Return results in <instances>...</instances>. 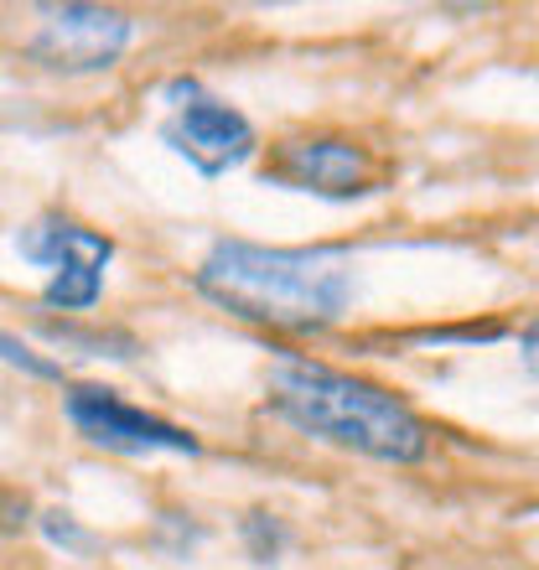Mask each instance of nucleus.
Here are the masks:
<instances>
[{"mask_svg":"<svg viewBox=\"0 0 539 570\" xmlns=\"http://www.w3.org/2000/svg\"><path fill=\"white\" fill-rule=\"evenodd\" d=\"M161 140L177 146L203 177L234 171L239 161L255 156V125L244 120L234 105H224V99H193V105H182L161 125Z\"/></svg>","mask_w":539,"mask_h":570,"instance_id":"obj_7","label":"nucleus"},{"mask_svg":"<svg viewBox=\"0 0 539 570\" xmlns=\"http://www.w3.org/2000/svg\"><path fill=\"white\" fill-rule=\"evenodd\" d=\"M68 421L78 425L84 441L105 451H125V456H140V451H187V456H197L203 451V441L193 431H182L161 415H146L140 405L120 400L115 390H99V384H78L68 394Z\"/></svg>","mask_w":539,"mask_h":570,"instance_id":"obj_4","label":"nucleus"},{"mask_svg":"<svg viewBox=\"0 0 539 570\" xmlns=\"http://www.w3.org/2000/svg\"><path fill=\"white\" fill-rule=\"evenodd\" d=\"M265 181H285L301 193L322 197H363L374 193L379 166L374 156L347 136H306V140H281L265 166Z\"/></svg>","mask_w":539,"mask_h":570,"instance_id":"obj_6","label":"nucleus"},{"mask_svg":"<svg viewBox=\"0 0 539 570\" xmlns=\"http://www.w3.org/2000/svg\"><path fill=\"white\" fill-rule=\"evenodd\" d=\"M270 410L296 431L332 441L343 451L374 456V462H420L431 446V431L400 394L379 390L369 379L337 374L327 363L285 358L270 374Z\"/></svg>","mask_w":539,"mask_h":570,"instance_id":"obj_2","label":"nucleus"},{"mask_svg":"<svg viewBox=\"0 0 539 570\" xmlns=\"http://www.w3.org/2000/svg\"><path fill=\"white\" fill-rule=\"evenodd\" d=\"M0 358L16 363V368H27V374H37V379H58V368H52V363L37 358L27 343H16V337H6V332H0Z\"/></svg>","mask_w":539,"mask_h":570,"instance_id":"obj_8","label":"nucleus"},{"mask_svg":"<svg viewBox=\"0 0 539 570\" xmlns=\"http://www.w3.org/2000/svg\"><path fill=\"white\" fill-rule=\"evenodd\" d=\"M21 255L52 271V285H47L52 306L89 312L105 291V265L115 259V244L74 218H62V213H47L31 228H21Z\"/></svg>","mask_w":539,"mask_h":570,"instance_id":"obj_3","label":"nucleus"},{"mask_svg":"<svg viewBox=\"0 0 539 570\" xmlns=\"http://www.w3.org/2000/svg\"><path fill=\"white\" fill-rule=\"evenodd\" d=\"M130 47V16L99 6H47L42 31L31 37V58L58 73H94L109 68Z\"/></svg>","mask_w":539,"mask_h":570,"instance_id":"obj_5","label":"nucleus"},{"mask_svg":"<svg viewBox=\"0 0 539 570\" xmlns=\"http://www.w3.org/2000/svg\"><path fill=\"white\" fill-rule=\"evenodd\" d=\"M42 529H47V540H58V544H74V550H89V534H84V529H74L68 524V513H47L42 519Z\"/></svg>","mask_w":539,"mask_h":570,"instance_id":"obj_9","label":"nucleus"},{"mask_svg":"<svg viewBox=\"0 0 539 570\" xmlns=\"http://www.w3.org/2000/svg\"><path fill=\"white\" fill-rule=\"evenodd\" d=\"M197 291L224 312L275 332H316L353 301V259L343 249H265L224 239L203 259Z\"/></svg>","mask_w":539,"mask_h":570,"instance_id":"obj_1","label":"nucleus"}]
</instances>
